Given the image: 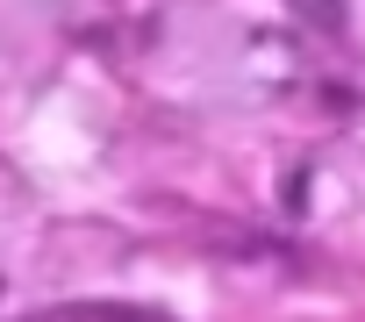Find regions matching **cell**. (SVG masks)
Listing matches in <instances>:
<instances>
[{"label":"cell","instance_id":"7a4b0ae2","mask_svg":"<svg viewBox=\"0 0 365 322\" xmlns=\"http://www.w3.org/2000/svg\"><path fill=\"white\" fill-rule=\"evenodd\" d=\"M301 22H315L322 36H344V15H351V0H294Z\"/></svg>","mask_w":365,"mask_h":322},{"label":"cell","instance_id":"6da1fadb","mask_svg":"<svg viewBox=\"0 0 365 322\" xmlns=\"http://www.w3.org/2000/svg\"><path fill=\"white\" fill-rule=\"evenodd\" d=\"M22 322H165L150 308H129V301H58L43 315H22Z\"/></svg>","mask_w":365,"mask_h":322}]
</instances>
